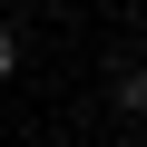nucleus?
<instances>
[{
	"mask_svg": "<svg viewBox=\"0 0 147 147\" xmlns=\"http://www.w3.org/2000/svg\"><path fill=\"white\" fill-rule=\"evenodd\" d=\"M108 98H118V108H127V118H137V108H147V69H137V59H118V79H108Z\"/></svg>",
	"mask_w": 147,
	"mask_h": 147,
	"instance_id": "nucleus-1",
	"label": "nucleus"
},
{
	"mask_svg": "<svg viewBox=\"0 0 147 147\" xmlns=\"http://www.w3.org/2000/svg\"><path fill=\"white\" fill-rule=\"evenodd\" d=\"M10 69H20V30L0 20V79H10Z\"/></svg>",
	"mask_w": 147,
	"mask_h": 147,
	"instance_id": "nucleus-2",
	"label": "nucleus"
}]
</instances>
